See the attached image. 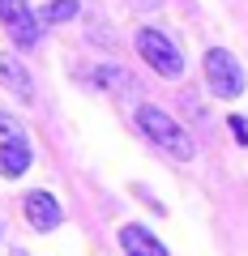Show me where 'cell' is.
Here are the masks:
<instances>
[{
    "label": "cell",
    "mask_w": 248,
    "mask_h": 256,
    "mask_svg": "<svg viewBox=\"0 0 248 256\" xmlns=\"http://www.w3.org/2000/svg\"><path fill=\"white\" fill-rule=\"evenodd\" d=\"M133 116H137V128L146 132L150 141H154L158 150H163V154H171L175 162H193L197 146H193V137H188V132H184V128L171 120V111L154 107V102H141Z\"/></svg>",
    "instance_id": "obj_1"
},
{
    "label": "cell",
    "mask_w": 248,
    "mask_h": 256,
    "mask_svg": "<svg viewBox=\"0 0 248 256\" xmlns=\"http://www.w3.org/2000/svg\"><path fill=\"white\" fill-rule=\"evenodd\" d=\"M205 86H210L214 98L231 102L244 94V68H239V60L227 52V47H210L205 52Z\"/></svg>",
    "instance_id": "obj_2"
},
{
    "label": "cell",
    "mask_w": 248,
    "mask_h": 256,
    "mask_svg": "<svg viewBox=\"0 0 248 256\" xmlns=\"http://www.w3.org/2000/svg\"><path fill=\"white\" fill-rule=\"evenodd\" d=\"M137 52H141V60H146L158 77H180V73H184L180 47H175L163 30H154V26H141V30H137Z\"/></svg>",
    "instance_id": "obj_3"
},
{
    "label": "cell",
    "mask_w": 248,
    "mask_h": 256,
    "mask_svg": "<svg viewBox=\"0 0 248 256\" xmlns=\"http://www.w3.org/2000/svg\"><path fill=\"white\" fill-rule=\"evenodd\" d=\"M0 26L9 30V38L18 47H35L43 22L30 13V0H0Z\"/></svg>",
    "instance_id": "obj_4"
},
{
    "label": "cell",
    "mask_w": 248,
    "mask_h": 256,
    "mask_svg": "<svg viewBox=\"0 0 248 256\" xmlns=\"http://www.w3.org/2000/svg\"><path fill=\"white\" fill-rule=\"evenodd\" d=\"M22 210H26V222L35 230H56L60 226V218H65V210H60V201H56L52 192H43V188H35V192H26V205H22Z\"/></svg>",
    "instance_id": "obj_5"
},
{
    "label": "cell",
    "mask_w": 248,
    "mask_h": 256,
    "mask_svg": "<svg viewBox=\"0 0 248 256\" xmlns=\"http://www.w3.org/2000/svg\"><path fill=\"white\" fill-rule=\"evenodd\" d=\"M30 162H35V150H30V141L22 132L9 137V141H0V175L5 180H22L30 171Z\"/></svg>",
    "instance_id": "obj_6"
},
{
    "label": "cell",
    "mask_w": 248,
    "mask_h": 256,
    "mask_svg": "<svg viewBox=\"0 0 248 256\" xmlns=\"http://www.w3.org/2000/svg\"><path fill=\"white\" fill-rule=\"evenodd\" d=\"M90 82L99 86L103 94H111V98H133V94H137L133 73H129V68H116V64H103V68H94Z\"/></svg>",
    "instance_id": "obj_7"
},
{
    "label": "cell",
    "mask_w": 248,
    "mask_h": 256,
    "mask_svg": "<svg viewBox=\"0 0 248 256\" xmlns=\"http://www.w3.org/2000/svg\"><path fill=\"white\" fill-rule=\"evenodd\" d=\"M120 248H124V252H133V256H171L146 226H137V222L120 226Z\"/></svg>",
    "instance_id": "obj_8"
},
{
    "label": "cell",
    "mask_w": 248,
    "mask_h": 256,
    "mask_svg": "<svg viewBox=\"0 0 248 256\" xmlns=\"http://www.w3.org/2000/svg\"><path fill=\"white\" fill-rule=\"evenodd\" d=\"M0 86H5L9 94H18L22 102L35 98V82H30V73L13 60V56H5V52H0Z\"/></svg>",
    "instance_id": "obj_9"
},
{
    "label": "cell",
    "mask_w": 248,
    "mask_h": 256,
    "mask_svg": "<svg viewBox=\"0 0 248 256\" xmlns=\"http://www.w3.org/2000/svg\"><path fill=\"white\" fill-rule=\"evenodd\" d=\"M77 13H82V4L77 0H47L43 13H39V22L43 26H65V22H73Z\"/></svg>",
    "instance_id": "obj_10"
},
{
    "label": "cell",
    "mask_w": 248,
    "mask_h": 256,
    "mask_svg": "<svg viewBox=\"0 0 248 256\" xmlns=\"http://www.w3.org/2000/svg\"><path fill=\"white\" fill-rule=\"evenodd\" d=\"M18 132H22V124H18V120L9 116V111H0V141H9V137H18Z\"/></svg>",
    "instance_id": "obj_11"
},
{
    "label": "cell",
    "mask_w": 248,
    "mask_h": 256,
    "mask_svg": "<svg viewBox=\"0 0 248 256\" xmlns=\"http://www.w3.org/2000/svg\"><path fill=\"white\" fill-rule=\"evenodd\" d=\"M227 124H231V132H235V141H239V146H248V124H244V120H239V116H231Z\"/></svg>",
    "instance_id": "obj_12"
},
{
    "label": "cell",
    "mask_w": 248,
    "mask_h": 256,
    "mask_svg": "<svg viewBox=\"0 0 248 256\" xmlns=\"http://www.w3.org/2000/svg\"><path fill=\"white\" fill-rule=\"evenodd\" d=\"M133 9H158V4H163V0H129Z\"/></svg>",
    "instance_id": "obj_13"
},
{
    "label": "cell",
    "mask_w": 248,
    "mask_h": 256,
    "mask_svg": "<svg viewBox=\"0 0 248 256\" xmlns=\"http://www.w3.org/2000/svg\"><path fill=\"white\" fill-rule=\"evenodd\" d=\"M13 256H26V252H13Z\"/></svg>",
    "instance_id": "obj_14"
},
{
    "label": "cell",
    "mask_w": 248,
    "mask_h": 256,
    "mask_svg": "<svg viewBox=\"0 0 248 256\" xmlns=\"http://www.w3.org/2000/svg\"><path fill=\"white\" fill-rule=\"evenodd\" d=\"M124 256H133V252H124Z\"/></svg>",
    "instance_id": "obj_15"
}]
</instances>
